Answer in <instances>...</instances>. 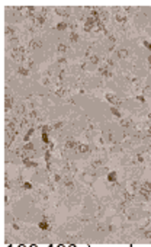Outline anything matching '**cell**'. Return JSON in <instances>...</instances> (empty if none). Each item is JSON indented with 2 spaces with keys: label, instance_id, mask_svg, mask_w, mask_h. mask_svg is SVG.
Listing matches in <instances>:
<instances>
[{
  "label": "cell",
  "instance_id": "1",
  "mask_svg": "<svg viewBox=\"0 0 151 247\" xmlns=\"http://www.w3.org/2000/svg\"><path fill=\"white\" fill-rule=\"evenodd\" d=\"M98 23H99L98 19H94V18H91V16H89V18L86 19V23H84V31L90 32L93 28H98Z\"/></svg>",
  "mask_w": 151,
  "mask_h": 247
},
{
  "label": "cell",
  "instance_id": "2",
  "mask_svg": "<svg viewBox=\"0 0 151 247\" xmlns=\"http://www.w3.org/2000/svg\"><path fill=\"white\" fill-rule=\"evenodd\" d=\"M139 193H141L144 198L150 199V198H151V183H145V185H142L141 188H139Z\"/></svg>",
  "mask_w": 151,
  "mask_h": 247
},
{
  "label": "cell",
  "instance_id": "3",
  "mask_svg": "<svg viewBox=\"0 0 151 247\" xmlns=\"http://www.w3.org/2000/svg\"><path fill=\"white\" fill-rule=\"evenodd\" d=\"M106 100H109L113 106H118L121 103V100L116 97V94H113V93H106Z\"/></svg>",
  "mask_w": 151,
  "mask_h": 247
},
{
  "label": "cell",
  "instance_id": "4",
  "mask_svg": "<svg viewBox=\"0 0 151 247\" xmlns=\"http://www.w3.org/2000/svg\"><path fill=\"white\" fill-rule=\"evenodd\" d=\"M55 12H57V15L64 16V18H68L70 13H71V10H70V7H57Z\"/></svg>",
  "mask_w": 151,
  "mask_h": 247
},
{
  "label": "cell",
  "instance_id": "5",
  "mask_svg": "<svg viewBox=\"0 0 151 247\" xmlns=\"http://www.w3.org/2000/svg\"><path fill=\"white\" fill-rule=\"evenodd\" d=\"M79 144H80V143H77L76 140H68V141L66 143V147L68 148V150H73V148H77V147H79Z\"/></svg>",
  "mask_w": 151,
  "mask_h": 247
},
{
  "label": "cell",
  "instance_id": "6",
  "mask_svg": "<svg viewBox=\"0 0 151 247\" xmlns=\"http://www.w3.org/2000/svg\"><path fill=\"white\" fill-rule=\"evenodd\" d=\"M89 145H86V144H79V147H77V151H79L80 154H86V153H89Z\"/></svg>",
  "mask_w": 151,
  "mask_h": 247
},
{
  "label": "cell",
  "instance_id": "7",
  "mask_svg": "<svg viewBox=\"0 0 151 247\" xmlns=\"http://www.w3.org/2000/svg\"><path fill=\"white\" fill-rule=\"evenodd\" d=\"M67 28H68V22H60V23H57V26H55L57 31H66Z\"/></svg>",
  "mask_w": 151,
  "mask_h": 247
},
{
  "label": "cell",
  "instance_id": "8",
  "mask_svg": "<svg viewBox=\"0 0 151 247\" xmlns=\"http://www.w3.org/2000/svg\"><path fill=\"white\" fill-rule=\"evenodd\" d=\"M18 73H19L20 76H25V77H26V76H29V70L26 69V67H23V66H20V67L18 69Z\"/></svg>",
  "mask_w": 151,
  "mask_h": 247
},
{
  "label": "cell",
  "instance_id": "9",
  "mask_svg": "<svg viewBox=\"0 0 151 247\" xmlns=\"http://www.w3.org/2000/svg\"><path fill=\"white\" fill-rule=\"evenodd\" d=\"M38 227H39L41 230H48V228H50V224H48L47 219H42V221L38 224Z\"/></svg>",
  "mask_w": 151,
  "mask_h": 247
},
{
  "label": "cell",
  "instance_id": "10",
  "mask_svg": "<svg viewBox=\"0 0 151 247\" xmlns=\"http://www.w3.org/2000/svg\"><path fill=\"white\" fill-rule=\"evenodd\" d=\"M79 34H77V32H74V31H71L70 32V41H71V42H77V41H79Z\"/></svg>",
  "mask_w": 151,
  "mask_h": 247
},
{
  "label": "cell",
  "instance_id": "11",
  "mask_svg": "<svg viewBox=\"0 0 151 247\" xmlns=\"http://www.w3.org/2000/svg\"><path fill=\"white\" fill-rule=\"evenodd\" d=\"M41 140H42V143H44L45 145H50V137H48V132H42Z\"/></svg>",
  "mask_w": 151,
  "mask_h": 247
},
{
  "label": "cell",
  "instance_id": "12",
  "mask_svg": "<svg viewBox=\"0 0 151 247\" xmlns=\"http://www.w3.org/2000/svg\"><path fill=\"white\" fill-rule=\"evenodd\" d=\"M68 51V47L66 44H58V52L60 54H66Z\"/></svg>",
  "mask_w": 151,
  "mask_h": 247
},
{
  "label": "cell",
  "instance_id": "13",
  "mask_svg": "<svg viewBox=\"0 0 151 247\" xmlns=\"http://www.w3.org/2000/svg\"><path fill=\"white\" fill-rule=\"evenodd\" d=\"M115 19H116V22L122 23V22H125V20H126V16H125V15H122V13H116Z\"/></svg>",
  "mask_w": 151,
  "mask_h": 247
},
{
  "label": "cell",
  "instance_id": "14",
  "mask_svg": "<svg viewBox=\"0 0 151 247\" xmlns=\"http://www.w3.org/2000/svg\"><path fill=\"white\" fill-rule=\"evenodd\" d=\"M23 164H25L26 167H36V163L31 161L29 159H23Z\"/></svg>",
  "mask_w": 151,
  "mask_h": 247
},
{
  "label": "cell",
  "instance_id": "15",
  "mask_svg": "<svg viewBox=\"0 0 151 247\" xmlns=\"http://www.w3.org/2000/svg\"><path fill=\"white\" fill-rule=\"evenodd\" d=\"M34 132H35V129H34V128H31L25 135H23V141H29V138L32 137V134H34Z\"/></svg>",
  "mask_w": 151,
  "mask_h": 247
},
{
  "label": "cell",
  "instance_id": "16",
  "mask_svg": "<svg viewBox=\"0 0 151 247\" xmlns=\"http://www.w3.org/2000/svg\"><path fill=\"white\" fill-rule=\"evenodd\" d=\"M12 103H13V99H12V97H9V96H6V103H4V106H6V111L10 109Z\"/></svg>",
  "mask_w": 151,
  "mask_h": 247
},
{
  "label": "cell",
  "instance_id": "17",
  "mask_svg": "<svg viewBox=\"0 0 151 247\" xmlns=\"http://www.w3.org/2000/svg\"><path fill=\"white\" fill-rule=\"evenodd\" d=\"M118 57H119V58H126V57H128V51L126 50H119L118 51Z\"/></svg>",
  "mask_w": 151,
  "mask_h": 247
},
{
  "label": "cell",
  "instance_id": "18",
  "mask_svg": "<svg viewBox=\"0 0 151 247\" xmlns=\"http://www.w3.org/2000/svg\"><path fill=\"white\" fill-rule=\"evenodd\" d=\"M107 180H109V182H115V180H116V172H110L109 175H107Z\"/></svg>",
  "mask_w": 151,
  "mask_h": 247
},
{
  "label": "cell",
  "instance_id": "19",
  "mask_svg": "<svg viewBox=\"0 0 151 247\" xmlns=\"http://www.w3.org/2000/svg\"><path fill=\"white\" fill-rule=\"evenodd\" d=\"M110 112H112V115H115V116H118V118H121V112L118 111L116 106H112V108H110Z\"/></svg>",
  "mask_w": 151,
  "mask_h": 247
},
{
  "label": "cell",
  "instance_id": "20",
  "mask_svg": "<svg viewBox=\"0 0 151 247\" xmlns=\"http://www.w3.org/2000/svg\"><path fill=\"white\" fill-rule=\"evenodd\" d=\"M34 147H35V145L32 143H26L25 145H23V150H25V151H32V150H34Z\"/></svg>",
  "mask_w": 151,
  "mask_h": 247
},
{
  "label": "cell",
  "instance_id": "21",
  "mask_svg": "<svg viewBox=\"0 0 151 247\" xmlns=\"http://www.w3.org/2000/svg\"><path fill=\"white\" fill-rule=\"evenodd\" d=\"M89 60H90V63H91V64H94V66H96V64L99 63L98 55H94V54H93V55H90V58H89Z\"/></svg>",
  "mask_w": 151,
  "mask_h": 247
},
{
  "label": "cell",
  "instance_id": "22",
  "mask_svg": "<svg viewBox=\"0 0 151 247\" xmlns=\"http://www.w3.org/2000/svg\"><path fill=\"white\" fill-rule=\"evenodd\" d=\"M44 159H45V161H50V160H51V150H47V151H45V156H44Z\"/></svg>",
  "mask_w": 151,
  "mask_h": 247
},
{
  "label": "cell",
  "instance_id": "23",
  "mask_svg": "<svg viewBox=\"0 0 151 247\" xmlns=\"http://www.w3.org/2000/svg\"><path fill=\"white\" fill-rule=\"evenodd\" d=\"M129 124H131V121H129V119H128V121H126V119H122V121H121V125H122V127H128Z\"/></svg>",
  "mask_w": 151,
  "mask_h": 247
},
{
  "label": "cell",
  "instance_id": "24",
  "mask_svg": "<svg viewBox=\"0 0 151 247\" xmlns=\"http://www.w3.org/2000/svg\"><path fill=\"white\" fill-rule=\"evenodd\" d=\"M61 127H63V122H55V124H54V128H55V129L61 128Z\"/></svg>",
  "mask_w": 151,
  "mask_h": 247
},
{
  "label": "cell",
  "instance_id": "25",
  "mask_svg": "<svg viewBox=\"0 0 151 247\" xmlns=\"http://www.w3.org/2000/svg\"><path fill=\"white\" fill-rule=\"evenodd\" d=\"M144 47L148 48V50L151 51V42H148V41H144Z\"/></svg>",
  "mask_w": 151,
  "mask_h": 247
},
{
  "label": "cell",
  "instance_id": "26",
  "mask_svg": "<svg viewBox=\"0 0 151 247\" xmlns=\"http://www.w3.org/2000/svg\"><path fill=\"white\" fill-rule=\"evenodd\" d=\"M31 47H32V48H35V47H41V44H39V42H38V41H36V42H35V41H32V44H31Z\"/></svg>",
  "mask_w": 151,
  "mask_h": 247
},
{
  "label": "cell",
  "instance_id": "27",
  "mask_svg": "<svg viewBox=\"0 0 151 247\" xmlns=\"http://www.w3.org/2000/svg\"><path fill=\"white\" fill-rule=\"evenodd\" d=\"M144 235H145V238H151V230H147L144 233Z\"/></svg>",
  "mask_w": 151,
  "mask_h": 247
},
{
  "label": "cell",
  "instance_id": "28",
  "mask_svg": "<svg viewBox=\"0 0 151 247\" xmlns=\"http://www.w3.org/2000/svg\"><path fill=\"white\" fill-rule=\"evenodd\" d=\"M23 189H32V185L26 182V183H23Z\"/></svg>",
  "mask_w": 151,
  "mask_h": 247
},
{
  "label": "cell",
  "instance_id": "29",
  "mask_svg": "<svg viewBox=\"0 0 151 247\" xmlns=\"http://www.w3.org/2000/svg\"><path fill=\"white\" fill-rule=\"evenodd\" d=\"M137 100H138V102H141V103H145L144 96H137Z\"/></svg>",
  "mask_w": 151,
  "mask_h": 247
},
{
  "label": "cell",
  "instance_id": "30",
  "mask_svg": "<svg viewBox=\"0 0 151 247\" xmlns=\"http://www.w3.org/2000/svg\"><path fill=\"white\" fill-rule=\"evenodd\" d=\"M66 186H70V188L73 186V182L70 180V179H67V180H66Z\"/></svg>",
  "mask_w": 151,
  "mask_h": 247
},
{
  "label": "cell",
  "instance_id": "31",
  "mask_svg": "<svg viewBox=\"0 0 151 247\" xmlns=\"http://www.w3.org/2000/svg\"><path fill=\"white\" fill-rule=\"evenodd\" d=\"M55 180H57V182H60V180H61V176L57 175V176H55Z\"/></svg>",
  "mask_w": 151,
  "mask_h": 247
},
{
  "label": "cell",
  "instance_id": "32",
  "mask_svg": "<svg viewBox=\"0 0 151 247\" xmlns=\"http://www.w3.org/2000/svg\"><path fill=\"white\" fill-rule=\"evenodd\" d=\"M148 61H150V64H151V55H150V57H148Z\"/></svg>",
  "mask_w": 151,
  "mask_h": 247
}]
</instances>
